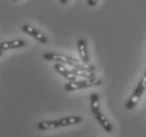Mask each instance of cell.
I'll use <instances>...</instances> for the list:
<instances>
[{"instance_id": "14", "label": "cell", "mask_w": 146, "mask_h": 137, "mask_svg": "<svg viewBox=\"0 0 146 137\" xmlns=\"http://www.w3.org/2000/svg\"><path fill=\"white\" fill-rule=\"evenodd\" d=\"M68 2V0H60V3L61 4H66Z\"/></svg>"}, {"instance_id": "3", "label": "cell", "mask_w": 146, "mask_h": 137, "mask_svg": "<svg viewBox=\"0 0 146 137\" xmlns=\"http://www.w3.org/2000/svg\"><path fill=\"white\" fill-rule=\"evenodd\" d=\"M145 89H146V72L144 73V75H143L142 79H141V81L139 82L138 87L135 89L133 95H131L129 99L127 100L126 106H125L127 110H131V109H133V108L136 107L137 104L140 101V98L142 97Z\"/></svg>"}, {"instance_id": "15", "label": "cell", "mask_w": 146, "mask_h": 137, "mask_svg": "<svg viewBox=\"0 0 146 137\" xmlns=\"http://www.w3.org/2000/svg\"><path fill=\"white\" fill-rule=\"evenodd\" d=\"M13 1H17V0H13Z\"/></svg>"}, {"instance_id": "12", "label": "cell", "mask_w": 146, "mask_h": 137, "mask_svg": "<svg viewBox=\"0 0 146 137\" xmlns=\"http://www.w3.org/2000/svg\"><path fill=\"white\" fill-rule=\"evenodd\" d=\"M90 110L94 115L101 112L100 111V99L99 95L96 93H93L90 95Z\"/></svg>"}, {"instance_id": "11", "label": "cell", "mask_w": 146, "mask_h": 137, "mask_svg": "<svg viewBox=\"0 0 146 137\" xmlns=\"http://www.w3.org/2000/svg\"><path fill=\"white\" fill-rule=\"evenodd\" d=\"M60 128L58 120H48V121H40L37 124V129L40 131H46V130H53Z\"/></svg>"}, {"instance_id": "13", "label": "cell", "mask_w": 146, "mask_h": 137, "mask_svg": "<svg viewBox=\"0 0 146 137\" xmlns=\"http://www.w3.org/2000/svg\"><path fill=\"white\" fill-rule=\"evenodd\" d=\"M98 2V0H87V4L88 7H95Z\"/></svg>"}, {"instance_id": "7", "label": "cell", "mask_w": 146, "mask_h": 137, "mask_svg": "<svg viewBox=\"0 0 146 137\" xmlns=\"http://www.w3.org/2000/svg\"><path fill=\"white\" fill-rule=\"evenodd\" d=\"M77 47H78V53H79L80 59L84 62V63H88L90 62V55L87 52L86 41L84 39H78L77 40Z\"/></svg>"}, {"instance_id": "5", "label": "cell", "mask_w": 146, "mask_h": 137, "mask_svg": "<svg viewBox=\"0 0 146 137\" xmlns=\"http://www.w3.org/2000/svg\"><path fill=\"white\" fill-rule=\"evenodd\" d=\"M54 69L57 73H59L61 76H63L66 80L68 81H75L77 80V76L73 73V71L67 70L66 67H64L62 63H59V62H56L55 65H54Z\"/></svg>"}, {"instance_id": "4", "label": "cell", "mask_w": 146, "mask_h": 137, "mask_svg": "<svg viewBox=\"0 0 146 137\" xmlns=\"http://www.w3.org/2000/svg\"><path fill=\"white\" fill-rule=\"evenodd\" d=\"M21 29H22V31H23L24 33L29 34L30 36H32L33 38L37 39L40 43H43V44L47 43V38L45 37V35H43L41 32H39L38 30H36L35 27H32V25H30V24H23Z\"/></svg>"}, {"instance_id": "9", "label": "cell", "mask_w": 146, "mask_h": 137, "mask_svg": "<svg viewBox=\"0 0 146 137\" xmlns=\"http://www.w3.org/2000/svg\"><path fill=\"white\" fill-rule=\"evenodd\" d=\"M95 117H96L97 121L101 124V127L106 131V132H113V124H110V120L107 119L106 116H105L104 114L101 113V112H99V113H97L96 115H95Z\"/></svg>"}, {"instance_id": "2", "label": "cell", "mask_w": 146, "mask_h": 137, "mask_svg": "<svg viewBox=\"0 0 146 137\" xmlns=\"http://www.w3.org/2000/svg\"><path fill=\"white\" fill-rule=\"evenodd\" d=\"M101 79L94 77V78H90V79H83V80H75V81H68L65 86L64 89L67 92H73V91H78L82 90V89H86V88L90 87H98L101 84Z\"/></svg>"}, {"instance_id": "6", "label": "cell", "mask_w": 146, "mask_h": 137, "mask_svg": "<svg viewBox=\"0 0 146 137\" xmlns=\"http://www.w3.org/2000/svg\"><path fill=\"white\" fill-rule=\"evenodd\" d=\"M25 45V41L23 39H14V40H7L2 41L0 43V51L4 52V51L11 50V49H18V47H22Z\"/></svg>"}, {"instance_id": "10", "label": "cell", "mask_w": 146, "mask_h": 137, "mask_svg": "<svg viewBox=\"0 0 146 137\" xmlns=\"http://www.w3.org/2000/svg\"><path fill=\"white\" fill-rule=\"evenodd\" d=\"M81 121H82V118H81L80 116H68V117H64V118H60V119H58L60 128L68 127V126L80 124Z\"/></svg>"}, {"instance_id": "8", "label": "cell", "mask_w": 146, "mask_h": 137, "mask_svg": "<svg viewBox=\"0 0 146 137\" xmlns=\"http://www.w3.org/2000/svg\"><path fill=\"white\" fill-rule=\"evenodd\" d=\"M73 73L76 75L77 77H83V78H86V79H90V78H94L96 77L95 75V67L94 65H90L86 69H80V67H74Z\"/></svg>"}, {"instance_id": "1", "label": "cell", "mask_w": 146, "mask_h": 137, "mask_svg": "<svg viewBox=\"0 0 146 137\" xmlns=\"http://www.w3.org/2000/svg\"><path fill=\"white\" fill-rule=\"evenodd\" d=\"M43 58L47 61H55V62H59L62 64H68L73 67H80V69H86L88 67L86 63H84L81 59H75L73 57L66 56V55H62V54L53 53V52H48L43 55Z\"/></svg>"}]
</instances>
